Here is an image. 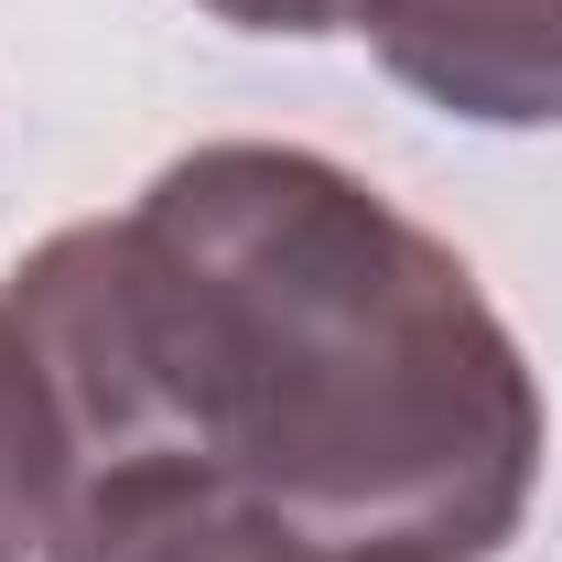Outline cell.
Here are the masks:
<instances>
[{"instance_id": "5b68a950", "label": "cell", "mask_w": 562, "mask_h": 562, "mask_svg": "<svg viewBox=\"0 0 562 562\" xmlns=\"http://www.w3.org/2000/svg\"><path fill=\"white\" fill-rule=\"evenodd\" d=\"M195 11L227 33H271V44H336L368 22V0H195Z\"/></svg>"}, {"instance_id": "3957f363", "label": "cell", "mask_w": 562, "mask_h": 562, "mask_svg": "<svg viewBox=\"0 0 562 562\" xmlns=\"http://www.w3.org/2000/svg\"><path fill=\"white\" fill-rule=\"evenodd\" d=\"M44 562H325V552L195 454H120L76 487Z\"/></svg>"}, {"instance_id": "6da1fadb", "label": "cell", "mask_w": 562, "mask_h": 562, "mask_svg": "<svg viewBox=\"0 0 562 562\" xmlns=\"http://www.w3.org/2000/svg\"><path fill=\"white\" fill-rule=\"evenodd\" d=\"M0 303L55 357L87 476L195 454L325 562H487L541 497L552 401L487 281L303 140H195Z\"/></svg>"}, {"instance_id": "7a4b0ae2", "label": "cell", "mask_w": 562, "mask_h": 562, "mask_svg": "<svg viewBox=\"0 0 562 562\" xmlns=\"http://www.w3.org/2000/svg\"><path fill=\"white\" fill-rule=\"evenodd\" d=\"M357 33L465 131H562V0H368Z\"/></svg>"}, {"instance_id": "277c9868", "label": "cell", "mask_w": 562, "mask_h": 562, "mask_svg": "<svg viewBox=\"0 0 562 562\" xmlns=\"http://www.w3.org/2000/svg\"><path fill=\"white\" fill-rule=\"evenodd\" d=\"M76 487H87V432L66 412V379L0 303V562H44Z\"/></svg>"}]
</instances>
